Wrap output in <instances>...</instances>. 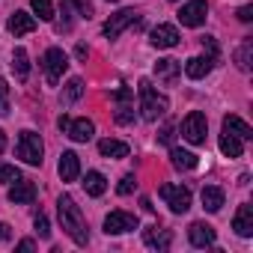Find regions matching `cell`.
Instances as JSON below:
<instances>
[{
	"instance_id": "1",
	"label": "cell",
	"mask_w": 253,
	"mask_h": 253,
	"mask_svg": "<svg viewBox=\"0 0 253 253\" xmlns=\"http://www.w3.org/2000/svg\"><path fill=\"white\" fill-rule=\"evenodd\" d=\"M57 214H60V223H63V229L69 232V238L75 241V244H86L89 241V229H86V220H84V214H81V209H78V203L69 197V194H63L60 200H57Z\"/></svg>"
},
{
	"instance_id": "2",
	"label": "cell",
	"mask_w": 253,
	"mask_h": 253,
	"mask_svg": "<svg viewBox=\"0 0 253 253\" xmlns=\"http://www.w3.org/2000/svg\"><path fill=\"white\" fill-rule=\"evenodd\" d=\"M137 92H140V110H143V119H146V122H158V119L167 113V107H170L167 95H161L146 78L137 84Z\"/></svg>"
},
{
	"instance_id": "3",
	"label": "cell",
	"mask_w": 253,
	"mask_h": 253,
	"mask_svg": "<svg viewBox=\"0 0 253 253\" xmlns=\"http://www.w3.org/2000/svg\"><path fill=\"white\" fill-rule=\"evenodd\" d=\"M15 152H18V158H21L24 164L39 167V164H42V155H45V143H42V137H39L36 131H21Z\"/></svg>"
},
{
	"instance_id": "4",
	"label": "cell",
	"mask_w": 253,
	"mask_h": 253,
	"mask_svg": "<svg viewBox=\"0 0 253 253\" xmlns=\"http://www.w3.org/2000/svg\"><path fill=\"white\" fill-rule=\"evenodd\" d=\"M42 69H45L48 84L57 86L60 78H63V72L69 69V57H66V51H63V48H48L45 57H42Z\"/></svg>"
},
{
	"instance_id": "5",
	"label": "cell",
	"mask_w": 253,
	"mask_h": 253,
	"mask_svg": "<svg viewBox=\"0 0 253 253\" xmlns=\"http://www.w3.org/2000/svg\"><path fill=\"white\" fill-rule=\"evenodd\" d=\"M206 131H209V122H206V113L194 110V113H188V116L182 119V137H185L188 143H194V146L206 143Z\"/></svg>"
},
{
	"instance_id": "6",
	"label": "cell",
	"mask_w": 253,
	"mask_h": 253,
	"mask_svg": "<svg viewBox=\"0 0 253 253\" xmlns=\"http://www.w3.org/2000/svg\"><path fill=\"white\" fill-rule=\"evenodd\" d=\"M161 200L170 206L173 214H185L191 209V191L182 185H161Z\"/></svg>"
},
{
	"instance_id": "7",
	"label": "cell",
	"mask_w": 253,
	"mask_h": 253,
	"mask_svg": "<svg viewBox=\"0 0 253 253\" xmlns=\"http://www.w3.org/2000/svg\"><path fill=\"white\" fill-rule=\"evenodd\" d=\"M131 229H137V217L131 214V211H110L107 217H104V232L107 235H122V232H131Z\"/></svg>"
},
{
	"instance_id": "8",
	"label": "cell",
	"mask_w": 253,
	"mask_h": 253,
	"mask_svg": "<svg viewBox=\"0 0 253 253\" xmlns=\"http://www.w3.org/2000/svg\"><path fill=\"white\" fill-rule=\"evenodd\" d=\"M209 15V6H206V0H191V3H185L179 9V21L185 27H200Z\"/></svg>"
},
{
	"instance_id": "9",
	"label": "cell",
	"mask_w": 253,
	"mask_h": 253,
	"mask_svg": "<svg viewBox=\"0 0 253 253\" xmlns=\"http://www.w3.org/2000/svg\"><path fill=\"white\" fill-rule=\"evenodd\" d=\"M134 21H137V12H134V9H122V12L110 15V21L104 24V36H107V39H116L125 27L134 24Z\"/></svg>"
},
{
	"instance_id": "10",
	"label": "cell",
	"mask_w": 253,
	"mask_h": 253,
	"mask_svg": "<svg viewBox=\"0 0 253 253\" xmlns=\"http://www.w3.org/2000/svg\"><path fill=\"white\" fill-rule=\"evenodd\" d=\"M36 200V185L30 179H15V185L9 188V203L15 206H30Z\"/></svg>"
},
{
	"instance_id": "11",
	"label": "cell",
	"mask_w": 253,
	"mask_h": 253,
	"mask_svg": "<svg viewBox=\"0 0 253 253\" xmlns=\"http://www.w3.org/2000/svg\"><path fill=\"white\" fill-rule=\"evenodd\" d=\"M232 229L241 235V238H250L253 235V206L250 203H241L235 217H232Z\"/></svg>"
},
{
	"instance_id": "12",
	"label": "cell",
	"mask_w": 253,
	"mask_h": 253,
	"mask_svg": "<svg viewBox=\"0 0 253 253\" xmlns=\"http://www.w3.org/2000/svg\"><path fill=\"white\" fill-rule=\"evenodd\" d=\"M179 39H182V36H179V30H176L173 24H158V27L152 30V39H149V42H152L155 48H176Z\"/></svg>"
},
{
	"instance_id": "13",
	"label": "cell",
	"mask_w": 253,
	"mask_h": 253,
	"mask_svg": "<svg viewBox=\"0 0 253 253\" xmlns=\"http://www.w3.org/2000/svg\"><path fill=\"white\" fill-rule=\"evenodd\" d=\"M188 238H191L194 247H211V244H214V226L197 220V223L188 226Z\"/></svg>"
},
{
	"instance_id": "14",
	"label": "cell",
	"mask_w": 253,
	"mask_h": 253,
	"mask_svg": "<svg viewBox=\"0 0 253 253\" xmlns=\"http://www.w3.org/2000/svg\"><path fill=\"white\" fill-rule=\"evenodd\" d=\"M143 241H146V247H152V250H167L170 241H173V232H170V229H161V226H146V229H143Z\"/></svg>"
},
{
	"instance_id": "15",
	"label": "cell",
	"mask_w": 253,
	"mask_h": 253,
	"mask_svg": "<svg viewBox=\"0 0 253 253\" xmlns=\"http://www.w3.org/2000/svg\"><path fill=\"white\" fill-rule=\"evenodd\" d=\"M36 30V18L30 15V12H12L9 15V33L12 36H27V33H33Z\"/></svg>"
},
{
	"instance_id": "16",
	"label": "cell",
	"mask_w": 253,
	"mask_h": 253,
	"mask_svg": "<svg viewBox=\"0 0 253 253\" xmlns=\"http://www.w3.org/2000/svg\"><path fill=\"white\" fill-rule=\"evenodd\" d=\"M211 69H214V57H194V60L185 63V75L191 81H203Z\"/></svg>"
},
{
	"instance_id": "17",
	"label": "cell",
	"mask_w": 253,
	"mask_h": 253,
	"mask_svg": "<svg viewBox=\"0 0 253 253\" xmlns=\"http://www.w3.org/2000/svg\"><path fill=\"white\" fill-rule=\"evenodd\" d=\"M57 170H60V179H63V182H75V179L81 176V158H78L75 152H63Z\"/></svg>"
},
{
	"instance_id": "18",
	"label": "cell",
	"mask_w": 253,
	"mask_h": 253,
	"mask_svg": "<svg viewBox=\"0 0 253 253\" xmlns=\"http://www.w3.org/2000/svg\"><path fill=\"white\" fill-rule=\"evenodd\" d=\"M92 131H95V125H92L89 119H72V122H69V128H66V134H69L75 143H86V140H92Z\"/></svg>"
},
{
	"instance_id": "19",
	"label": "cell",
	"mask_w": 253,
	"mask_h": 253,
	"mask_svg": "<svg viewBox=\"0 0 253 253\" xmlns=\"http://www.w3.org/2000/svg\"><path fill=\"white\" fill-rule=\"evenodd\" d=\"M223 131L226 134H235L238 140H250L253 137V128H250L241 116H223Z\"/></svg>"
},
{
	"instance_id": "20",
	"label": "cell",
	"mask_w": 253,
	"mask_h": 253,
	"mask_svg": "<svg viewBox=\"0 0 253 253\" xmlns=\"http://www.w3.org/2000/svg\"><path fill=\"white\" fill-rule=\"evenodd\" d=\"M179 72H182V66H179V60H158L155 63V75H158V81H164V84H176V78H179Z\"/></svg>"
},
{
	"instance_id": "21",
	"label": "cell",
	"mask_w": 253,
	"mask_h": 253,
	"mask_svg": "<svg viewBox=\"0 0 253 253\" xmlns=\"http://www.w3.org/2000/svg\"><path fill=\"white\" fill-rule=\"evenodd\" d=\"M170 161H173V167H176V170H194V167L200 164V158H197L194 152L179 149V146H173V149H170Z\"/></svg>"
},
{
	"instance_id": "22",
	"label": "cell",
	"mask_w": 253,
	"mask_h": 253,
	"mask_svg": "<svg viewBox=\"0 0 253 253\" xmlns=\"http://www.w3.org/2000/svg\"><path fill=\"white\" fill-rule=\"evenodd\" d=\"M98 152H101L104 158H128V152H131V149H128V143H122V140H110V137H107V140H101V143H98Z\"/></svg>"
},
{
	"instance_id": "23",
	"label": "cell",
	"mask_w": 253,
	"mask_h": 253,
	"mask_svg": "<svg viewBox=\"0 0 253 253\" xmlns=\"http://www.w3.org/2000/svg\"><path fill=\"white\" fill-rule=\"evenodd\" d=\"M12 72H15V78H18L21 84L30 78V60H27V51H24V48H15V51H12Z\"/></svg>"
},
{
	"instance_id": "24",
	"label": "cell",
	"mask_w": 253,
	"mask_h": 253,
	"mask_svg": "<svg viewBox=\"0 0 253 253\" xmlns=\"http://www.w3.org/2000/svg\"><path fill=\"white\" fill-rule=\"evenodd\" d=\"M84 188H86L89 197H101V194L107 191V179H104L98 170H89V173L84 176Z\"/></svg>"
},
{
	"instance_id": "25",
	"label": "cell",
	"mask_w": 253,
	"mask_h": 253,
	"mask_svg": "<svg viewBox=\"0 0 253 253\" xmlns=\"http://www.w3.org/2000/svg\"><path fill=\"white\" fill-rule=\"evenodd\" d=\"M203 209L206 211H220L223 209V191L214 188V185H206L203 188Z\"/></svg>"
},
{
	"instance_id": "26",
	"label": "cell",
	"mask_w": 253,
	"mask_h": 253,
	"mask_svg": "<svg viewBox=\"0 0 253 253\" xmlns=\"http://www.w3.org/2000/svg\"><path fill=\"white\" fill-rule=\"evenodd\" d=\"M220 152L226 155V158H241V152H244V146H241V140L235 137V134H220Z\"/></svg>"
},
{
	"instance_id": "27",
	"label": "cell",
	"mask_w": 253,
	"mask_h": 253,
	"mask_svg": "<svg viewBox=\"0 0 253 253\" xmlns=\"http://www.w3.org/2000/svg\"><path fill=\"white\" fill-rule=\"evenodd\" d=\"M250 60H253V39H244L235 51V66L241 72H250Z\"/></svg>"
},
{
	"instance_id": "28",
	"label": "cell",
	"mask_w": 253,
	"mask_h": 253,
	"mask_svg": "<svg viewBox=\"0 0 253 253\" xmlns=\"http://www.w3.org/2000/svg\"><path fill=\"white\" fill-rule=\"evenodd\" d=\"M30 6H33V12H36L42 21H51V18H54V6H51V0H30Z\"/></svg>"
},
{
	"instance_id": "29",
	"label": "cell",
	"mask_w": 253,
	"mask_h": 253,
	"mask_svg": "<svg viewBox=\"0 0 253 253\" xmlns=\"http://www.w3.org/2000/svg\"><path fill=\"white\" fill-rule=\"evenodd\" d=\"M84 95V81L81 78H72L69 86H66V101H78Z\"/></svg>"
},
{
	"instance_id": "30",
	"label": "cell",
	"mask_w": 253,
	"mask_h": 253,
	"mask_svg": "<svg viewBox=\"0 0 253 253\" xmlns=\"http://www.w3.org/2000/svg\"><path fill=\"white\" fill-rule=\"evenodd\" d=\"M131 119H134V107H131L128 101H122L119 110H116V122H119V125H128Z\"/></svg>"
},
{
	"instance_id": "31",
	"label": "cell",
	"mask_w": 253,
	"mask_h": 253,
	"mask_svg": "<svg viewBox=\"0 0 253 253\" xmlns=\"http://www.w3.org/2000/svg\"><path fill=\"white\" fill-rule=\"evenodd\" d=\"M15 179H21L18 167H12V164H3V161H0V182H15Z\"/></svg>"
},
{
	"instance_id": "32",
	"label": "cell",
	"mask_w": 253,
	"mask_h": 253,
	"mask_svg": "<svg viewBox=\"0 0 253 253\" xmlns=\"http://www.w3.org/2000/svg\"><path fill=\"white\" fill-rule=\"evenodd\" d=\"M6 113H9V86L0 78V116H6Z\"/></svg>"
},
{
	"instance_id": "33",
	"label": "cell",
	"mask_w": 253,
	"mask_h": 253,
	"mask_svg": "<svg viewBox=\"0 0 253 253\" xmlns=\"http://www.w3.org/2000/svg\"><path fill=\"white\" fill-rule=\"evenodd\" d=\"M36 232H39L42 238H51V223H48V217H45L42 211L36 214Z\"/></svg>"
},
{
	"instance_id": "34",
	"label": "cell",
	"mask_w": 253,
	"mask_h": 253,
	"mask_svg": "<svg viewBox=\"0 0 253 253\" xmlns=\"http://www.w3.org/2000/svg\"><path fill=\"white\" fill-rule=\"evenodd\" d=\"M134 188H137V182H134V176H122V182H119V188H116V191H119L122 197H128V194H131Z\"/></svg>"
},
{
	"instance_id": "35",
	"label": "cell",
	"mask_w": 253,
	"mask_h": 253,
	"mask_svg": "<svg viewBox=\"0 0 253 253\" xmlns=\"http://www.w3.org/2000/svg\"><path fill=\"white\" fill-rule=\"evenodd\" d=\"M200 42H203V48H209V57L217 60V45H214V39H211V36H203Z\"/></svg>"
},
{
	"instance_id": "36",
	"label": "cell",
	"mask_w": 253,
	"mask_h": 253,
	"mask_svg": "<svg viewBox=\"0 0 253 253\" xmlns=\"http://www.w3.org/2000/svg\"><path fill=\"white\" fill-rule=\"evenodd\" d=\"M238 21L250 24V21H253V6H241V9H238Z\"/></svg>"
},
{
	"instance_id": "37",
	"label": "cell",
	"mask_w": 253,
	"mask_h": 253,
	"mask_svg": "<svg viewBox=\"0 0 253 253\" xmlns=\"http://www.w3.org/2000/svg\"><path fill=\"white\" fill-rule=\"evenodd\" d=\"M173 137H176V128H173V125H164V131H161V143H173Z\"/></svg>"
},
{
	"instance_id": "38",
	"label": "cell",
	"mask_w": 253,
	"mask_h": 253,
	"mask_svg": "<svg viewBox=\"0 0 253 253\" xmlns=\"http://www.w3.org/2000/svg\"><path fill=\"white\" fill-rule=\"evenodd\" d=\"M9 229H12L9 223H0V241H9V238H12V232H9Z\"/></svg>"
},
{
	"instance_id": "39",
	"label": "cell",
	"mask_w": 253,
	"mask_h": 253,
	"mask_svg": "<svg viewBox=\"0 0 253 253\" xmlns=\"http://www.w3.org/2000/svg\"><path fill=\"white\" fill-rule=\"evenodd\" d=\"M36 247V241L33 238H24V241H18V250H33Z\"/></svg>"
},
{
	"instance_id": "40",
	"label": "cell",
	"mask_w": 253,
	"mask_h": 253,
	"mask_svg": "<svg viewBox=\"0 0 253 253\" xmlns=\"http://www.w3.org/2000/svg\"><path fill=\"white\" fill-rule=\"evenodd\" d=\"M69 122H72V119H69V116H66V113H63V116H60V119H57V125H60V131H66V128H69Z\"/></svg>"
},
{
	"instance_id": "41",
	"label": "cell",
	"mask_w": 253,
	"mask_h": 253,
	"mask_svg": "<svg viewBox=\"0 0 253 253\" xmlns=\"http://www.w3.org/2000/svg\"><path fill=\"white\" fill-rule=\"evenodd\" d=\"M75 54H78V60H86V54H89V51H86V45H78V48H75Z\"/></svg>"
},
{
	"instance_id": "42",
	"label": "cell",
	"mask_w": 253,
	"mask_h": 253,
	"mask_svg": "<svg viewBox=\"0 0 253 253\" xmlns=\"http://www.w3.org/2000/svg\"><path fill=\"white\" fill-rule=\"evenodd\" d=\"M3 149H6V134L0 131V152H3Z\"/></svg>"
},
{
	"instance_id": "43",
	"label": "cell",
	"mask_w": 253,
	"mask_h": 253,
	"mask_svg": "<svg viewBox=\"0 0 253 253\" xmlns=\"http://www.w3.org/2000/svg\"><path fill=\"white\" fill-rule=\"evenodd\" d=\"M110 3H116V0H110Z\"/></svg>"
}]
</instances>
